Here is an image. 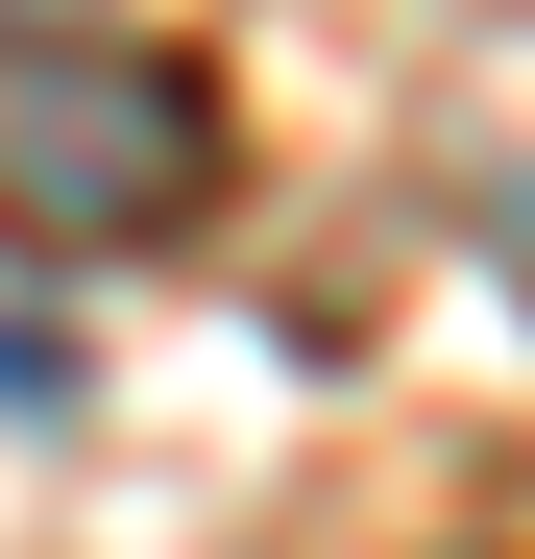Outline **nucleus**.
Instances as JSON below:
<instances>
[{
    "label": "nucleus",
    "mask_w": 535,
    "mask_h": 559,
    "mask_svg": "<svg viewBox=\"0 0 535 559\" xmlns=\"http://www.w3.org/2000/svg\"><path fill=\"white\" fill-rule=\"evenodd\" d=\"M0 25H49V0H0Z\"/></svg>",
    "instance_id": "obj_2"
},
{
    "label": "nucleus",
    "mask_w": 535,
    "mask_h": 559,
    "mask_svg": "<svg viewBox=\"0 0 535 559\" xmlns=\"http://www.w3.org/2000/svg\"><path fill=\"white\" fill-rule=\"evenodd\" d=\"M219 219V73L146 25H0V243L146 267Z\"/></svg>",
    "instance_id": "obj_1"
}]
</instances>
